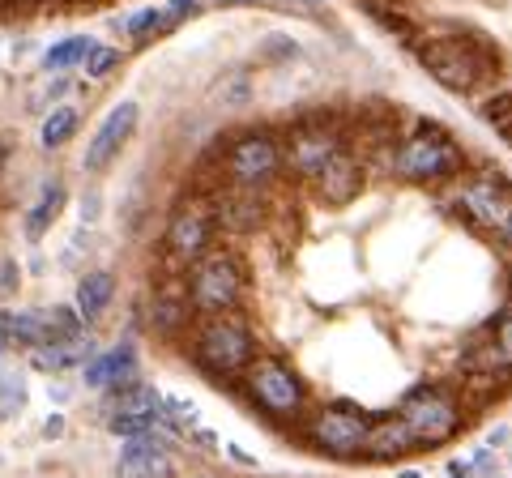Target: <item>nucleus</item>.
I'll list each match as a JSON object with an SVG mask.
<instances>
[{
    "instance_id": "nucleus-1",
    "label": "nucleus",
    "mask_w": 512,
    "mask_h": 478,
    "mask_svg": "<svg viewBox=\"0 0 512 478\" xmlns=\"http://www.w3.org/2000/svg\"><path fill=\"white\" fill-rule=\"evenodd\" d=\"M414 56H419V65L453 94H478L504 69V52L487 35H461V30L448 39L423 35L419 47H414Z\"/></svg>"
},
{
    "instance_id": "nucleus-2",
    "label": "nucleus",
    "mask_w": 512,
    "mask_h": 478,
    "mask_svg": "<svg viewBox=\"0 0 512 478\" xmlns=\"http://www.w3.org/2000/svg\"><path fill=\"white\" fill-rule=\"evenodd\" d=\"M261 355L256 350V333L244 316H205L188 329V359L192 368L205 372L214 385H235L248 372V363Z\"/></svg>"
},
{
    "instance_id": "nucleus-3",
    "label": "nucleus",
    "mask_w": 512,
    "mask_h": 478,
    "mask_svg": "<svg viewBox=\"0 0 512 478\" xmlns=\"http://www.w3.org/2000/svg\"><path fill=\"white\" fill-rule=\"evenodd\" d=\"M380 171L406 184H453L466 171V150L440 124H414V133L397 141Z\"/></svg>"
},
{
    "instance_id": "nucleus-4",
    "label": "nucleus",
    "mask_w": 512,
    "mask_h": 478,
    "mask_svg": "<svg viewBox=\"0 0 512 478\" xmlns=\"http://www.w3.org/2000/svg\"><path fill=\"white\" fill-rule=\"evenodd\" d=\"M180 278H184V295L197 321H205V316H235L244 308L248 269H244V257L231 248H210Z\"/></svg>"
},
{
    "instance_id": "nucleus-5",
    "label": "nucleus",
    "mask_w": 512,
    "mask_h": 478,
    "mask_svg": "<svg viewBox=\"0 0 512 478\" xmlns=\"http://www.w3.org/2000/svg\"><path fill=\"white\" fill-rule=\"evenodd\" d=\"M444 210L478 235H495L512 214V180L500 167H466L448 184Z\"/></svg>"
},
{
    "instance_id": "nucleus-6",
    "label": "nucleus",
    "mask_w": 512,
    "mask_h": 478,
    "mask_svg": "<svg viewBox=\"0 0 512 478\" xmlns=\"http://www.w3.org/2000/svg\"><path fill=\"white\" fill-rule=\"evenodd\" d=\"M286 175L282 163V133L274 129H244L218 146V184L248 188V193H269Z\"/></svg>"
},
{
    "instance_id": "nucleus-7",
    "label": "nucleus",
    "mask_w": 512,
    "mask_h": 478,
    "mask_svg": "<svg viewBox=\"0 0 512 478\" xmlns=\"http://www.w3.org/2000/svg\"><path fill=\"white\" fill-rule=\"evenodd\" d=\"M397 419L410 427L419 449H436V444H448L470 423V414L461 406L457 385H448V380H423V385H414L397 402Z\"/></svg>"
},
{
    "instance_id": "nucleus-8",
    "label": "nucleus",
    "mask_w": 512,
    "mask_h": 478,
    "mask_svg": "<svg viewBox=\"0 0 512 478\" xmlns=\"http://www.w3.org/2000/svg\"><path fill=\"white\" fill-rule=\"evenodd\" d=\"M350 146L346 137V120L333 116V111H312V116H299L291 129L282 133V163L295 180H316V171L338 158Z\"/></svg>"
},
{
    "instance_id": "nucleus-9",
    "label": "nucleus",
    "mask_w": 512,
    "mask_h": 478,
    "mask_svg": "<svg viewBox=\"0 0 512 478\" xmlns=\"http://www.w3.org/2000/svg\"><path fill=\"white\" fill-rule=\"evenodd\" d=\"M244 380L248 402L274 423H295L308 414V385L299 380V372L286 359L274 355H256L248 363V372L239 376Z\"/></svg>"
},
{
    "instance_id": "nucleus-10",
    "label": "nucleus",
    "mask_w": 512,
    "mask_h": 478,
    "mask_svg": "<svg viewBox=\"0 0 512 478\" xmlns=\"http://www.w3.org/2000/svg\"><path fill=\"white\" fill-rule=\"evenodd\" d=\"M218 239V227H214V205H210V193L192 188V193L175 205L171 218H167V231H163V257L171 265V274H184L192 261H201Z\"/></svg>"
},
{
    "instance_id": "nucleus-11",
    "label": "nucleus",
    "mask_w": 512,
    "mask_h": 478,
    "mask_svg": "<svg viewBox=\"0 0 512 478\" xmlns=\"http://www.w3.org/2000/svg\"><path fill=\"white\" fill-rule=\"evenodd\" d=\"M367 427H372V414H363L355 406H342V402L303 414V440H308V449L325 453L333 461L363 457Z\"/></svg>"
},
{
    "instance_id": "nucleus-12",
    "label": "nucleus",
    "mask_w": 512,
    "mask_h": 478,
    "mask_svg": "<svg viewBox=\"0 0 512 478\" xmlns=\"http://www.w3.org/2000/svg\"><path fill=\"white\" fill-rule=\"evenodd\" d=\"M210 205H214V227L227 235H256L269 222V197L248 193V188L218 184L210 193Z\"/></svg>"
},
{
    "instance_id": "nucleus-13",
    "label": "nucleus",
    "mask_w": 512,
    "mask_h": 478,
    "mask_svg": "<svg viewBox=\"0 0 512 478\" xmlns=\"http://www.w3.org/2000/svg\"><path fill=\"white\" fill-rule=\"evenodd\" d=\"M137 120H141V107H137L133 99H124L120 107H111V111H107V120H103L99 129H94V137L86 141V158H82V167H86L90 175L107 171V167L120 158V150L128 146V137H133Z\"/></svg>"
},
{
    "instance_id": "nucleus-14",
    "label": "nucleus",
    "mask_w": 512,
    "mask_h": 478,
    "mask_svg": "<svg viewBox=\"0 0 512 478\" xmlns=\"http://www.w3.org/2000/svg\"><path fill=\"white\" fill-rule=\"evenodd\" d=\"M363 184H367V163L346 146L338 158H329V163L316 171L312 193H316L320 205H333V210H342V205H350V201L363 193Z\"/></svg>"
},
{
    "instance_id": "nucleus-15",
    "label": "nucleus",
    "mask_w": 512,
    "mask_h": 478,
    "mask_svg": "<svg viewBox=\"0 0 512 478\" xmlns=\"http://www.w3.org/2000/svg\"><path fill=\"white\" fill-rule=\"evenodd\" d=\"M192 308H188V295H184V278L180 274H167V278H158L154 286V295H150V329L158 333V338H184V333L192 329Z\"/></svg>"
},
{
    "instance_id": "nucleus-16",
    "label": "nucleus",
    "mask_w": 512,
    "mask_h": 478,
    "mask_svg": "<svg viewBox=\"0 0 512 478\" xmlns=\"http://www.w3.org/2000/svg\"><path fill=\"white\" fill-rule=\"evenodd\" d=\"M116 474L120 478H175V457H171V444L167 436H137V440H124V449L116 457Z\"/></svg>"
},
{
    "instance_id": "nucleus-17",
    "label": "nucleus",
    "mask_w": 512,
    "mask_h": 478,
    "mask_svg": "<svg viewBox=\"0 0 512 478\" xmlns=\"http://www.w3.org/2000/svg\"><path fill=\"white\" fill-rule=\"evenodd\" d=\"M86 385L90 389H103V393H120V389H128V385H137V350L133 346H111L107 355H99V359H90L86 363Z\"/></svg>"
},
{
    "instance_id": "nucleus-18",
    "label": "nucleus",
    "mask_w": 512,
    "mask_h": 478,
    "mask_svg": "<svg viewBox=\"0 0 512 478\" xmlns=\"http://www.w3.org/2000/svg\"><path fill=\"white\" fill-rule=\"evenodd\" d=\"M414 449H419V444H414L410 427L397 419V414L372 419V427H367V440H363V457L367 461H402Z\"/></svg>"
},
{
    "instance_id": "nucleus-19",
    "label": "nucleus",
    "mask_w": 512,
    "mask_h": 478,
    "mask_svg": "<svg viewBox=\"0 0 512 478\" xmlns=\"http://www.w3.org/2000/svg\"><path fill=\"white\" fill-rule=\"evenodd\" d=\"M111 299H116V278L107 274V269H94L77 282V316L86 321H99V316L111 308Z\"/></svg>"
},
{
    "instance_id": "nucleus-20",
    "label": "nucleus",
    "mask_w": 512,
    "mask_h": 478,
    "mask_svg": "<svg viewBox=\"0 0 512 478\" xmlns=\"http://www.w3.org/2000/svg\"><path fill=\"white\" fill-rule=\"evenodd\" d=\"M30 363L39 372H69L77 363H90V342L77 338V342H52V346H39L30 350Z\"/></svg>"
},
{
    "instance_id": "nucleus-21",
    "label": "nucleus",
    "mask_w": 512,
    "mask_h": 478,
    "mask_svg": "<svg viewBox=\"0 0 512 478\" xmlns=\"http://www.w3.org/2000/svg\"><path fill=\"white\" fill-rule=\"evenodd\" d=\"M60 210H64V184L60 180H52L39 193V201H35V210L26 214V239H43L47 235V227L60 218Z\"/></svg>"
},
{
    "instance_id": "nucleus-22",
    "label": "nucleus",
    "mask_w": 512,
    "mask_h": 478,
    "mask_svg": "<svg viewBox=\"0 0 512 478\" xmlns=\"http://www.w3.org/2000/svg\"><path fill=\"white\" fill-rule=\"evenodd\" d=\"M94 43L90 35H69V39H60L56 47H47V56H43V69L47 73H64V69H73V65H86V56L94 52Z\"/></svg>"
},
{
    "instance_id": "nucleus-23",
    "label": "nucleus",
    "mask_w": 512,
    "mask_h": 478,
    "mask_svg": "<svg viewBox=\"0 0 512 478\" xmlns=\"http://www.w3.org/2000/svg\"><path fill=\"white\" fill-rule=\"evenodd\" d=\"M73 133H77V111L73 107H52V116L43 120V146L47 150H60L64 141H73Z\"/></svg>"
},
{
    "instance_id": "nucleus-24",
    "label": "nucleus",
    "mask_w": 512,
    "mask_h": 478,
    "mask_svg": "<svg viewBox=\"0 0 512 478\" xmlns=\"http://www.w3.org/2000/svg\"><path fill=\"white\" fill-rule=\"evenodd\" d=\"M478 120L504 133L508 124H512V90H495V94H487V99L478 103Z\"/></svg>"
},
{
    "instance_id": "nucleus-25",
    "label": "nucleus",
    "mask_w": 512,
    "mask_h": 478,
    "mask_svg": "<svg viewBox=\"0 0 512 478\" xmlns=\"http://www.w3.org/2000/svg\"><path fill=\"white\" fill-rule=\"evenodd\" d=\"M167 30V18H163V5H150V9H141L128 18V35H133L137 43H150L154 35H163Z\"/></svg>"
},
{
    "instance_id": "nucleus-26",
    "label": "nucleus",
    "mask_w": 512,
    "mask_h": 478,
    "mask_svg": "<svg viewBox=\"0 0 512 478\" xmlns=\"http://www.w3.org/2000/svg\"><path fill=\"white\" fill-rule=\"evenodd\" d=\"M124 65V52H120V47H94V52L86 56V77H94V82H103V77H111V73H116Z\"/></svg>"
},
{
    "instance_id": "nucleus-27",
    "label": "nucleus",
    "mask_w": 512,
    "mask_h": 478,
    "mask_svg": "<svg viewBox=\"0 0 512 478\" xmlns=\"http://www.w3.org/2000/svg\"><path fill=\"white\" fill-rule=\"evenodd\" d=\"M491 342H495V350H500V363L512 372V299L504 304V312L491 321Z\"/></svg>"
},
{
    "instance_id": "nucleus-28",
    "label": "nucleus",
    "mask_w": 512,
    "mask_h": 478,
    "mask_svg": "<svg viewBox=\"0 0 512 478\" xmlns=\"http://www.w3.org/2000/svg\"><path fill=\"white\" fill-rule=\"evenodd\" d=\"M26 406V385L18 376H0V414H18Z\"/></svg>"
},
{
    "instance_id": "nucleus-29",
    "label": "nucleus",
    "mask_w": 512,
    "mask_h": 478,
    "mask_svg": "<svg viewBox=\"0 0 512 478\" xmlns=\"http://www.w3.org/2000/svg\"><path fill=\"white\" fill-rule=\"evenodd\" d=\"M197 13H201V0H167V5H163L167 30H171V26H180L184 18H197Z\"/></svg>"
},
{
    "instance_id": "nucleus-30",
    "label": "nucleus",
    "mask_w": 512,
    "mask_h": 478,
    "mask_svg": "<svg viewBox=\"0 0 512 478\" xmlns=\"http://www.w3.org/2000/svg\"><path fill=\"white\" fill-rule=\"evenodd\" d=\"M18 282H22V274H18V261H0V299H9L13 291H18Z\"/></svg>"
},
{
    "instance_id": "nucleus-31",
    "label": "nucleus",
    "mask_w": 512,
    "mask_h": 478,
    "mask_svg": "<svg viewBox=\"0 0 512 478\" xmlns=\"http://www.w3.org/2000/svg\"><path fill=\"white\" fill-rule=\"evenodd\" d=\"M491 239H495V248H500V252H504V257L512 261V214H508V222H504V227H500V231H495Z\"/></svg>"
},
{
    "instance_id": "nucleus-32",
    "label": "nucleus",
    "mask_w": 512,
    "mask_h": 478,
    "mask_svg": "<svg viewBox=\"0 0 512 478\" xmlns=\"http://www.w3.org/2000/svg\"><path fill=\"white\" fill-rule=\"evenodd\" d=\"M82 218H86V222H94V218H99V197H94V193L82 201Z\"/></svg>"
},
{
    "instance_id": "nucleus-33",
    "label": "nucleus",
    "mask_w": 512,
    "mask_h": 478,
    "mask_svg": "<svg viewBox=\"0 0 512 478\" xmlns=\"http://www.w3.org/2000/svg\"><path fill=\"white\" fill-rule=\"evenodd\" d=\"M43 432H47V436H60V432H64V419H60V414H52V419L43 423Z\"/></svg>"
},
{
    "instance_id": "nucleus-34",
    "label": "nucleus",
    "mask_w": 512,
    "mask_h": 478,
    "mask_svg": "<svg viewBox=\"0 0 512 478\" xmlns=\"http://www.w3.org/2000/svg\"><path fill=\"white\" fill-rule=\"evenodd\" d=\"M453 478H474V474H470V470H466V466H461V461H457V466H453Z\"/></svg>"
},
{
    "instance_id": "nucleus-35",
    "label": "nucleus",
    "mask_w": 512,
    "mask_h": 478,
    "mask_svg": "<svg viewBox=\"0 0 512 478\" xmlns=\"http://www.w3.org/2000/svg\"><path fill=\"white\" fill-rule=\"evenodd\" d=\"M214 5H256V0H214Z\"/></svg>"
},
{
    "instance_id": "nucleus-36",
    "label": "nucleus",
    "mask_w": 512,
    "mask_h": 478,
    "mask_svg": "<svg viewBox=\"0 0 512 478\" xmlns=\"http://www.w3.org/2000/svg\"><path fill=\"white\" fill-rule=\"evenodd\" d=\"M504 141H508V150H512V124H508V129H504Z\"/></svg>"
},
{
    "instance_id": "nucleus-37",
    "label": "nucleus",
    "mask_w": 512,
    "mask_h": 478,
    "mask_svg": "<svg viewBox=\"0 0 512 478\" xmlns=\"http://www.w3.org/2000/svg\"><path fill=\"white\" fill-rule=\"evenodd\" d=\"M508 295H512V265H508Z\"/></svg>"
},
{
    "instance_id": "nucleus-38",
    "label": "nucleus",
    "mask_w": 512,
    "mask_h": 478,
    "mask_svg": "<svg viewBox=\"0 0 512 478\" xmlns=\"http://www.w3.org/2000/svg\"><path fill=\"white\" fill-rule=\"evenodd\" d=\"M0 5H5V0H0Z\"/></svg>"
}]
</instances>
